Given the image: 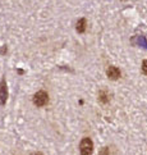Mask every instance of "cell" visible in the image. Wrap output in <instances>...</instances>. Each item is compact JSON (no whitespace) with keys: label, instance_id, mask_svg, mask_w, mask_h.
Returning <instances> with one entry per match:
<instances>
[{"label":"cell","instance_id":"1","mask_svg":"<svg viewBox=\"0 0 147 155\" xmlns=\"http://www.w3.org/2000/svg\"><path fill=\"white\" fill-rule=\"evenodd\" d=\"M79 153L81 155H92L94 153V142L91 138L85 137L79 143Z\"/></svg>","mask_w":147,"mask_h":155},{"label":"cell","instance_id":"2","mask_svg":"<svg viewBox=\"0 0 147 155\" xmlns=\"http://www.w3.org/2000/svg\"><path fill=\"white\" fill-rule=\"evenodd\" d=\"M47 103H49V95H47V92L39 91V92L35 94V96H34V104L36 105V107L42 108V107H45Z\"/></svg>","mask_w":147,"mask_h":155},{"label":"cell","instance_id":"3","mask_svg":"<svg viewBox=\"0 0 147 155\" xmlns=\"http://www.w3.org/2000/svg\"><path fill=\"white\" fill-rule=\"evenodd\" d=\"M8 100V86L5 80L0 82V105H4Z\"/></svg>","mask_w":147,"mask_h":155},{"label":"cell","instance_id":"4","mask_svg":"<svg viewBox=\"0 0 147 155\" xmlns=\"http://www.w3.org/2000/svg\"><path fill=\"white\" fill-rule=\"evenodd\" d=\"M106 76H107L110 80L115 81V80H118L119 77H120V71H119L117 67L111 65V67H109V68H107V71H106Z\"/></svg>","mask_w":147,"mask_h":155},{"label":"cell","instance_id":"5","mask_svg":"<svg viewBox=\"0 0 147 155\" xmlns=\"http://www.w3.org/2000/svg\"><path fill=\"white\" fill-rule=\"evenodd\" d=\"M132 44H134V45H137V46H142L147 50V40H146V37L142 36V35L133 37L132 38Z\"/></svg>","mask_w":147,"mask_h":155},{"label":"cell","instance_id":"6","mask_svg":"<svg viewBox=\"0 0 147 155\" xmlns=\"http://www.w3.org/2000/svg\"><path fill=\"white\" fill-rule=\"evenodd\" d=\"M86 27H87V22L85 18H81L78 22H77V26H75V30H77L78 34H83L86 31Z\"/></svg>","mask_w":147,"mask_h":155},{"label":"cell","instance_id":"7","mask_svg":"<svg viewBox=\"0 0 147 155\" xmlns=\"http://www.w3.org/2000/svg\"><path fill=\"white\" fill-rule=\"evenodd\" d=\"M99 100H100L102 104H107L109 101H110V97H109V94H107L105 90L100 91V94H99Z\"/></svg>","mask_w":147,"mask_h":155},{"label":"cell","instance_id":"8","mask_svg":"<svg viewBox=\"0 0 147 155\" xmlns=\"http://www.w3.org/2000/svg\"><path fill=\"white\" fill-rule=\"evenodd\" d=\"M142 72L145 74H147V59H145L142 63Z\"/></svg>","mask_w":147,"mask_h":155},{"label":"cell","instance_id":"9","mask_svg":"<svg viewBox=\"0 0 147 155\" xmlns=\"http://www.w3.org/2000/svg\"><path fill=\"white\" fill-rule=\"evenodd\" d=\"M35 155H43V154H41V153H37V154H35Z\"/></svg>","mask_w":147,"mask_h":155}]
</instances>
